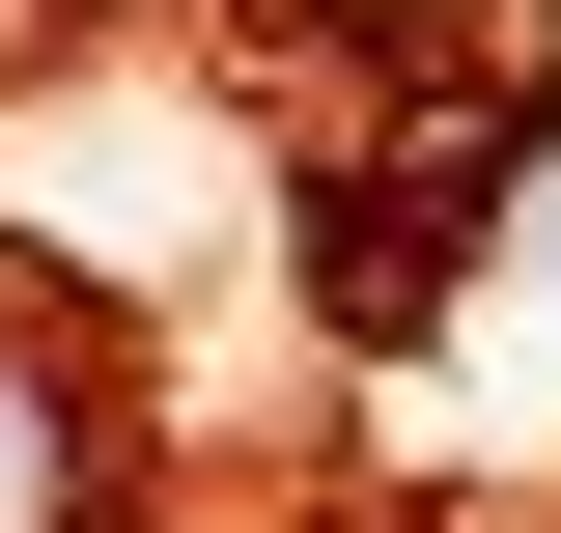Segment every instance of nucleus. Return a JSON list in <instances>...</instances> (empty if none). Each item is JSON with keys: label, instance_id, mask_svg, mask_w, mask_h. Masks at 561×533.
<instances>
[{"label": "nucleus", "instance_id": "1", "mask_svg": "<svg viewBox=\"0 0 561 533\" xmlns=\"http://www.w3.org/2000/svg\"><path fill=\"white\" fill-rule=\"evenodd\" d=\"M280 197H309V309L337 337H449L478 225H534V84L478 29H393L365 0V57L280 113Z\"/></svg>", "mask_w": 561, "mask_h": 533}, {"label": "nucleus", "instance_id": "2", "mask_svg": "<svg viewBox=\"0 0 561 533\" xmlns=\"http://www.w3.org/2000/svg\"><path fill=\"white\" fill-rule=\"evenodd\" d=\"M140 450H113V365H84V309H0V533H113Z\"/></svg>", "mask_w": 561, "mask_h": 533}]
</instances>
